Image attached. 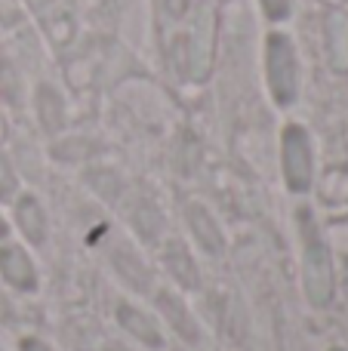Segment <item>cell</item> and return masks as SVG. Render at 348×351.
I'll return each instance as SVG.
<instances>
[{
    "mask_svg": "<svg viewBox=\"0 0 348 351\" xmlns=\"http://www.w3.org/2000/svg\"><path fill=\"white\" fill-rule=\"evenodd\" d=\"M265 74H269L271 99L281 108H290L299 96V62L287 34H269L265 40Z\"/></svg>",
    "mask_w": 348,
    "mask_h": 351,
    "instance_id": "cell-1",
    "label": "cell"
},
{
    "mask_svg": "<svg viewBox=\"0 0 348 351\" xmlns=\"http://www.w3.org/2000/svg\"><path fill=\"white\" fill-rule=\"evenodd\" d=\"M302 237H306V247H302V284H306V296L312 305H330L333 299V265H330V253H327V243L318 237L312 225V216L302 213Z\"/></svg>",
    "mask_w": 348,
    "mask_h": 351,
    "instance_id": "cell-2",
    "label": "cell"
},
{
    "mask_svg": "<svg viewBox=\"0 0 348 351\" xmlns=\"http://www.w3.org/2000/svg\"><path fill=\"white\" fill-rule=\"evenodd\" d=\"M281 152H284V179L287 188L296 194L312 188V173H314V158H312V139L302 127L290 123L284 130L281 139Z\"/></svg>",
    "mask_w": 348,
    "mask_h": 351,
    "instance_id": "cell-3",
    "label": "cell"
},
{
    "mask_svg": "<svg viewBox=\"0 0 348 351\" xmlns=\"http://www.w3.org/2000/svg\"><path fill=\"white\" fill-rule=\"evenodd\" d=\"M213 53H216V16L210 6H203L195 19L188 40V71L195 80H203L213 68Z\"/></svg>",
    "mask_w": 348,
    "mask_h": 351,
    "instance_id": "cell-4",
    "label": "cell"
},
{
    "mask_svg": "<svg viewBox=\"0 0 348 351\" xmlns=\"http://www.w3.org/2000/svg\"><path fill=\"white\" fill-rule=\"evenodd\" d=\"M0 274H3L6 284H12L16 290H34L37 287V271H34V262L28 259L22 247L16 243H6L0 247Z\"/></svg>",
    "mask_w": 348,
    "mask_h": 351,
    "instance_id": "cell-5",
    "label": "cell"
},
{
    "mask_svg": "<svg viewBox=\"0 0 348 351\" xmlns=\"http://www.w3.org/2000/svg\"><path fill=\"white\" fill-rule=\"evenodd\" d=\"M185 216H188L191 234H195V241L201 243V250H207L210 256H219L222 250H225V234H222L219 225L213 222V216H210L201 204H188Z\"/></svg>",
    "mask_w": 348,
    "mask_h": 351,
    "instance_id": "cell-6",
    "label": "cell"
},
{
    "mask_svg": "<svg viewBox=\"0 0 348 351\" xmlns=\"http://www.w3.org/2000/svg\"><path fill=\"white\" fill-rule=\"evenodd\" d=\"M164 262H166V268H170V274L185 290H197V287H201V274H197V265H195V259H191V253L185 250V243H179V241L166 243Z\"/></svg>",
    "mask_w": 348,
    "mask_h": 351,
    "instance_id": "cell-7",
    "label": "cell"
},
{
    "mask_svg": "<svg viewBox=\"0 0 348 351\" xmlns=\"http://www.w3.org/2000/svg\"><path fill=\"white\" fill-rule=\"evenodd\" d=\"M16 222L22 228V234L28 237L31 243H43L47 241V213H43L40 200L37 197H22L16 204Z\"/></svg>",
    "mask_w": 348,
    "mask_h": 351,
    "instance_id": "cell-8",
    "label": "cell"
},
{
    "mask_svg": "<svg viewBox=\"0 0 348 351\" xmlns=\"http://www.w3.org/2000/svg\"><path fill=\"white\" fill-rule=\"evenodd\" d=\"M327 49H330V65L336 71H348V16L330 12L327 16Z\"/></svg>",
    "mask_w": 348,
    "mask_h": 351,
    "instance_id": "cell-9",
    "label": "cell"
},
{
    "mask_svg": "<svg viewBox=\"0 0 348 351\" xmlns=\"http://www.w3.org/2000/svg\"><path fill=\"white\" fill-rule=\"evenodd\" d=\"M117 321L123 324V330H127V333H133L136 339L145 342V346H151V348L164 346V339H160L154 321L148 315H142L139 308H133V305H121V308H117Z\"/></svg>",
    "mask_w": 348,
    "mask_h": 351,
    "instance_id": "cell-10",
    "label": "cell"
},
{
    "mask_svg": "<svg viewBox=\"0 0 348 351\" xmlns=\"http://www.w3.org/2000/svg\"><path fill=\"white\" fill-rule=\"evenodd\" d=\"M158 302H160V311L166 315V321L179 330V336H185L188 342H197V327H195V317L188 315L182 299H176L173 293H158Z\"/></svg>",
    "mask_w": 348,
    "mask_h": 351,
    "instance_id": "cell-11",
    "label": "cell"
},
{
    "mask_svg": "<svg viewBox=\"0 0 348 351\" xmlns=\"http://www.w3.org/2000/svg\"><path fill=\"white\" fill-rule=\"evenodd\" d=\"M37 111H40V121L49 133L62 130V123H65V111H62V99H59L55 90L40 86V93H37Z\"/></svg>",
    "mask_w": 348,
    "mask_h": 351,
    "instance_id": "cell-12",
    "label": "cell"
},
{
    "mask_svg": "<svg viewBox=\"0 0 348 351\" xmlns=\"http://www.w3.org/2000/svg\"><path fill=\"white\" fill-rule=\"evenodd\" d=\"M133 225H136V231H139L145 241H158L164 219H160V213L154 210L148 200H139V206L133 210Z\"/></svg>",
    "mask_w": 348,
    "mask_h": 351,
    "instance_id": "cell-13",
    "label": "cell"
},
{
    "mask_svg": "<svg viewBox=\"0 0 348 351\" xmlns=\"http://www.w3.org/2000/svg\"><path fill=\"white\" fill-rule=\"evenodd\" d=\"M123 253H127V250H123ZM114 265H117V271L123 274V280H129L136 290H142V293L148 290V271H145V265H142L133 253H127V262H123L121 253L114 250Z\"/></svg>",
    "mask_w": 348,
    "mask_h": 351,
    "instance_id": "cell-14",
    "label": "cell"
},
{
    "mask_svg": "<svg viewBox=\"0 0 348 351\" xmlns=\"http://www.w3.org/2000/svg\"><path fill=\"white\" fill-rule=\"evenodd\" d=\"M16 173H12V167L3 160V154H0V200H10L12 194H16Z\"/></svg>",
    "mask_w": 348,
    "mask_h": 351,
    "instance_id": "cell-15",
    "label": "cell"
},
{
    "mask_svg": "<svg viewBox=\"0 0 348 351\" xmlns=\"http://www.w3.org/2000/svg\"><path fill=\"white\" fill-rule=\"evenodd\" d=\"M265 10V16L271 19V22H284V19L290 16V0H259Z\"/></svg>",
    "mask_w": 348,
    "mask_h": 351,
    "instance_id": "cell-16",
    "label": "cell"
},
{
    "mask_svg": "<svg viewBox=\"0 0 348 351\" xmlns=\"http://www.w3.org/2000/svg\"><path fill=\"white\" fill-rule=\"evenodd\" d=\"M22 351H53L49 346H43L40 339H22V346H18Z\"/></svg>",
    "mask_w": 348,
    "mask_h": 351,
    "instance_id": "cell-17",
    "label": "cell"
},
{
    "mask_svg": "<svg viewBox=\"0 0 348 351\" xmlns=\"http://www.w3.org/2000/svg\"><path fill=\"white\" fill-rule=\"evenodd\" d=\"M6 231H10V228H6V222H3V219H0V241H3V237H6Z\"/></svg>",
    "mask_w": 348,
    "mask_h": 351,
    "instance_id": "cell-18",
    "label": "cell"
},
{
    "mask_svg": "<svg viewBox=\"0 0 348 351\" xmlns=\"http://www.w3.org/2000/svg\"><path fill=\"white\" fill-rule=\"evenodd\" d=\"M330 351H345V348H330Z\"/></svg>",
    "mask_w": 348,
    "mask_h": 351,
    "instance_id": "cell-19",
    "label": "cell"
}]
</instances>
